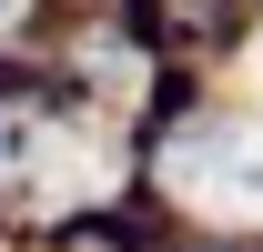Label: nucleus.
I'll return each mask as SVG.
<instances>
[{"label": "nucleus", "instance_id": "1", "mask_svg": "<svg viewBox=\"0 0 263 252\" xmlns=\"http://www.w3.org/2000/svg\"><path fill=\"white\" fill-rule=\"evenodd\" d=\"M162 172L202 212H263V131H243V121H193L162 152Z\"/></svg>", "mask_w": 263, "mask_h": 252}]
</instances>
